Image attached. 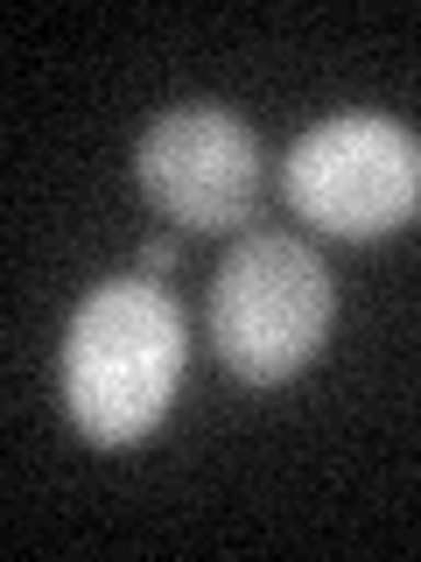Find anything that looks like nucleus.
<instances>
[{
	"label": "nucleus",
	"mask_w": 421,
	"mask_h": 562,
	"mask_svg": "<svg viewBox=\"0 0 421 562\" xmlns=\"http://www.w3.org/2000/svg\"><path fill=\"white\" fill-rule=\"evenodd\" d=\"M281 190L338 239H386L421 211V134L386 113H338L281 162Z\"/></svg>",
	"instance_id": "7ed1b4c3"
},
{
	"label": "nucleus",
	"mask_w": 421,
	"mask_h": 562,
	"mask_svg": "<svg viewBox=\"0 0 421 562\" xmlns=\"http://www.w3.org/2000/svg\"><path fill=\"white\" fill-rule=\"evenodd\" d=\"M169 260H175V246H169V239H155L148 254H140V268H148V274H169Z\"/></svg>",
	"instance_id": "39448f33"
},
{
	"label": "nucleus",
	"mask_w": 421,
	"mask_h": 562,
	"mask_svg": "<svg viewBox=\"0 0 421 562\" xmlns=\"http://www.w3.org/2000/svg\"><path fill=\"white\" fill-rule=\"evenodd\" d=\"M134 176L183 233H232L260 204V140L225 105H175L140 134Z\"/></svg>",
	"instance_id": "20e7f679"
},
{
	"label": "nucleus",
	"mask_w": 421,
	"mask_h": 562,
	"mask_svg": "<svg viewBox=\"0 0 421 562\" xmlns=\"http://www.w3.org/2000/svg\"><path fill=\"white\" fill-rule=\"evenodd\" d=\"M330 338V268L309 239L253 233L225 254L210 281V351L246 386H274L323 351Z\"/></svg>",
	"instance_id": "f03ea898"
},
{
	"label": "nucleus",
	"mask_w": 421,
	"mask_h": 562,
	"mask_svg": "<svg viewBox=\"0 0 421 562\" xmlns=\"http://www.w3.org/2000/svg\"><path fill=\"white\" fill-rule=\"evenodd\" d=\"M190 338L183 316L155 281H105L78 303L64 338V401L70 422L92 436L99 450H120L148 436L169 415L175 380H183Z\"/></svg>",
	"instance_id": "f257e3e1"
}]
</instances>
